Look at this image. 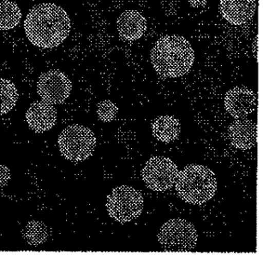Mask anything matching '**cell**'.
<instances>
[{
	"mask_svg": "<svg viewBox=\"0 0 263 257\" xmlns=\"http://www.w3.org/2000/svg\"><path fill=\"white\" fill-rule=\"evenodd\" d=\"M70 19L62 7L53 3L34 5L24 21V31L30 43L39 48H55L70 32Z\"/></svg>",
	"mask_w": 263,
	"mask_h": 257,
	"instance_id": "cell-1",
	"label": "cell"
},
{
	"mask_svg": "<svg viewBox=\"0 0 263 257\" xmlns=\"http://www.w3.org/2000/svg\"><path fill=\"white\" fill-rule=\"evenodd\" d=\"M150 59L158 74L175 78L190 71L195 61V51L183 36L167 35L156 42Z\"/></svg>",
	"mask_w": 263,
	"mask_h": 257,
	"instance_id": "cell-2",
	"label": "cell"
},
{
	"mask_svg": "<svg viewBox=\"0 0 263 257\" xmlns=\"http://www.w3.org/2000/svg\"><path fill=\"white\" fill-rule=\"evenodd\" d=\"M176 190L186 203L201 205L211 200L217 190L215 175L201 164H190L178 174Z\"/></svg>",
	"mask_w": 263,
	"mask_h": 257,
	"instance_id": "cell-3",
	"label": "cell"
},
{
	"mask_svg": "<svg viewBox=\"0 0 263 257\" xmlns=\"http://www.w3.org/2000/svg\"><path fill=\"white\" fill-rule=\"evenodd\" d=\"M60 153L65 159L81 162L93 154L96 146V137L90 128L80 124L68 126L58 139Z\"/></svg>",
	"mask_w": 263,
	"mask_h": 257,
	"instance_id": "cell-4",
	"label": "cell"
},
{
	"mask_svg": "<svg viewBox=\"0 0 263 257\" xmlns=\"http://www.w3.org/2000/svg\"><path fill=\"white\" fill-rule=\"evenodd\" d=\"M143 204L144 200L139 191L122 185L115 188L107 196L106 208L111 218L125 223L139 217Z\"/></svg>",
	"mask_w": 263,
	"mask_h": 257,
	"instance_id": "cell-5",
	"label": "cell"
},
{
	"mask_svg": "<svg viewBox=\"0 0 263 257\" xmlns=\"http://www.w3.org/2000/svg\"><path fill=\"white\" fill-rule=\"evenodd\" d=\"M159 242L167 251H191L197 243V233L193 224L174 218L163 225L159 233Z\"/></svg>",
	"mask_w": 263,
	"mask_h": 257,
	"instance_id": "cell-6",
	"label": "cell"
},
{
	"mask_svg": "<svg viewBox=\"0 0 263 257\" xmlns=\"http://www.w3.org/2000/svg\"><path fill=\"white\" fill-rule=\"evenodd\" d=\"M178 169L166 157H152L142 169V177L147 187L155 191H165L176 182Z\"/></svg>",
	"mask_w": 263,
	"mask_h": 257,
	"instance_id": "cell-7",
	"label": "cell"
},
{
	"mask_svg": "<svg viewBox=\"0 0 263 257\" xmlns=\"http://www.w3.org/2000/svg\"><path fill=\"white\" fill-rule=\"evenodd\" d=\"M71 89L70 80L59 69H50L42 73L37 82L38 95L52 105L62 104L69 97Z\"/></svg>",
	"mask_w": 263,
	"mask_h": 257,
	"instance_id": "cell-8",
	"label": "cell"
},
{
	"mask_svg": "<svg viewBox=\"0 0 263 257\" xmlns=\"http://www.w3.org/2000/svg\"><path fill=\"white\" fill-rule=\"evenodd\" d=\"M224 107L236 118H243L257 108V95L246 87H235L224 97Z\"/></svg>",
	"mask_w": 263,
	"mask_h": 257,
	"instance_id": "cell-9",
	"label": "cell"
},
{
	"mask_svg": "<svg viewBox=\"0 0 263 257\" xmlns=\"http://www.w3.org/2000/svg\"><path fill=\"white\" fill-rule=\"evenodd\" d=\"M26 121L37 133L50 131L57 122V110L54 105L45 100L34 101L27 111Z\"/></svg>",
	"mask_w": 263,
	"mask_h": 257,
	"instance_id": "cell-10",
	"label": "cell"
},
{
	"mask_svg": "<svg viewBox=\"0 0 263 257\" xmlns=\"http://www.w3.org/2000/svg\"><path fill=\"white\" fill-rule=\"evenodd\" d=\"M256 10L255 0H220L222 16L232 25L245 24L252 19Z\"/></svg>",
	"mask_w": 263,
	"mask_h": 257,
	"instance_id": "cell-11",
	"label": "cell"
},
{
	"mask_svg": "<svg viewBox=\"0 0 263 257\" xmlns=\"http://www.w3.org/2000/svg\"><path fill=\"white\" fill-rule=\"evenodd\" d=\"M117 26L121 38L126 41H136L147 30V21L137 10H125L118 18Z\"/></svg>",
	"mask_w": 263,
	"mask_h": 257,
	"instance_id": "cell-12",
	"label": "cell"
},
{
	"mask_svg": "<svg viewBox=\"0 0 263 257\" xmlns=\"http://www.w3.org/2000/svg\"><path fill=\"white\" fill-rule=\"evenodd\" d=\"M229 137L235 148L242 150L251 149L257 141V124L247 119L237 120L230 126Z\"/></svg>",
	"mask_w": 263,
	"mask_h": 257,
	"instance_id": "cell-13",
	"label": "cell"
},
{
	"mask_svg": "<svg viewBox=\"0 0 263 257\" xmlns=\"http://www.w3.org/2000/svg\"><path fill=\"white\" fill-rule=\"evenodd\" d=\"M180 131V123L173 116H160L153 123L154 136L158 140L166 143L178 139Z\"/></svg>",
	"mask_w": 263,
	"mask_h": 257,
	"instance_id": "cell-14",
	"label": "cell"
},
{
	"mask_svg": "<svg viewBox=\"0 0 263 257\" xmlns=\"http://www.w3.org/2000/svg\"><path fill=\"white\" fill-rule=\"evenodd\" d=\"M21 9L13 1L4 0L0 2V29L10 30L18 25L21 21Z\"/></svg>",
	"mask_w": 263,
	"mask_h": 257,
	"instance_id": "cell-15",
	"label": "cell"
},
{
	"mask_svg": "<svg viewBox=\"0 0 263 257\" xmlns=\"http://www.w3.org/2000/svg\"><path fill=\"white\" fill-rule=\"evenodd\" d=\"M18 91L14 82L6 78H0V115L9 113L16 106Z\"/></svg>",
	"mask_w": 263,
	"mask_h": 257,
	"instance_id": "cell-16",
	"label": "cell"
},
{
	"mask_svg": "<svg viewBox=\"0 0 263 257\" xmlns=\"http://www.w3.org/2000/svg\"><path fill=\"white\" fill-rule=\"evenodd\" d=\"M118 110L117 105L111 100H103L97 105V115L103 122H111L116 118Z\"/></svg>",
	"mask_w": 263,
	"mask_h": 257,
	"instance_id": "cell-17",
	"label": "cell"
},
{
	"mask_svg": "<svg viewBox=\"0 0 263 257\" xmlns=\"http://www.w3.org/2000/svg\"><path fill=\"white\" fill-rule=\"evenodd\" d=\"M189 3L191 4V6L197 8L206 5V0H189Z\"/></svg>",
	"mask_w": 263,
	"mask_h": 257,
	"instance_id": "cell-18",
	"label": "cell"
}]
</instances>
